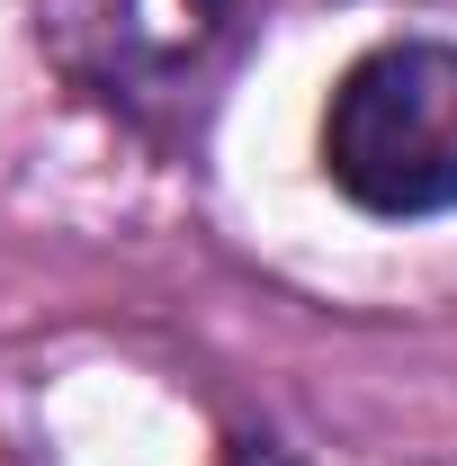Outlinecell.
Listing matches in <instances>:
<instances>
[{"instance_id":"obj_1","label":"cell","mask_w":457,"mask_h":466,"mask_svg":"<svg viewBox=\"0 0 457 466\" xmlns=\"http://www.w3.org/2000/svg\"><path fill=\"white\" fill-rule=\"evenodd\" d=\"M323 179L377 225L457 216V46L386 36L323 99Z\"/></svg>"},{"instance_id":"obj_2","label":"cell","mask_w":457,"mask_h":466,"mask_svg":"<svg viewBox=\"0 0 457 466\" xmlns=\"http://www.w3.org/2000/svg\"><path fill=\"white\" fill-rule=\"evenodd\" d=\"M242 0H27L36 55L117 116H171L233 46Z\"/></svg>"},{"instance_id":"obj_3","label":"cell","mask_w":457,"mask_h":466,"mask_svg":"<svg viewBox=\"0 0 457 466\" xmlns=\"http://www.w3.org/2000/svg\"><path fill=\"white\" fill-rule=\"evenodd\" d=\"M225 466H305V449H287L279 431H233V440H225Z\"/></svg>"}]
</instances>
